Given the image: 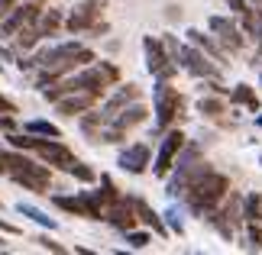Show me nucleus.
Masks as SVG:
<instances>
[{
	"label": "nucleus",
	"instance_id": "obj_30",
	"mask_svg": "<svg viewBox=\"0 0 262 255\" xmlns=\"http://www.w3.org/2000/svg\"><path fill=\"white\" fill-rule=\"evenodd\" d=\"M0 129H10V132H13V120H7V113L0 117Z\"/></svg>",
	"mask_w": 262,
	"mask_h": 255
},
{
	"label": "nucleus",
	"instance_id": "obj_9",
	"mask_svg": "<svg viewBox=\"0 0 262 255\" xmlns=\"http://www.w3.org/2000/svg\"><path fill=\"white\" fill-rule=\"evenodd\" d=\"M181 149H185V132H181V129H168L165 139H162V146H159L156 165H152V171H156L159 178H165V171L178 161V152Z\"/></svg>",
	"mask_w": 262,
	"mask_h": 255
},
{
	"label": "nucleus",
	"instance_id": "obj_22",
	"mask_svg": "<svg viewBox=\"0 0 262 255\" xmlns=\"http://www.w3.org/2000/svg\"><path fill=\"white\" fill-rule=\"evenodd\" d=\"M249 4H253V19H256V49L262 52V0H249Z\"/></svg>",
	"mask_w": 262,
	"mask_h": 255
},
{
	"label": "nucleus",
	"instance_id": "obj_34",
	"mask_svg": "<svg viewBox=\"0 0 262 255\" xmlns=\"http://www.w3.org/2000/svg\"><path fill=\"white\" fill-rule=\"evenodd\" d=\"M256 123H259V126H262V117H259V120H256Z\"/></svg>",
	"mask_w": 262,
	"mask_h": 255
},
{
	"label": "nucleus",
	"instance_id": "obj_35",
	"mask_svg": "<svg viewBox=\"0 0 262 255\" xmlns=\"http://www.w3.org/2000/svg\"><path fill=\"white\" fill-rule=\"evenodd\" d=\"M188 255H201V252H188Z\"/></svg>",
	"mask_w": 262,
	"mask_h": 255
},
{
	"label": "nucleus",
	"instance_id": "obj_10",
	"mask_svg": "<svg viewBox=\"0 0 262 255\" xmlns=\"http://www.w3.org/2000/svg\"><path fill=\"white\" fill-rule=\"evenodd\" d=\"M100 10H104V0H81V4L72 10V16L65 19V29H68V33H84V29H94Z\"/></svg>",
	"mask_w": 262,
	"mask_h": 255
},
{
	"label": "nucleus",
	"instance_id": "obj_23",
	"mask_svg": "<svg viewBox=\"0 0 262 255\" xmlns=\"http://www.w3.org/2000/svg\"><path fill=\"white\" fill-rule=\"evenodd\" d=\"M126 242H129V246H136V249H143V246H149V242H152V236H149V233H143V229H129L126 233Z\"/></svg>",
	"mask_w": 262,
	"mask_h": 255
},
{
	"label": "nucleus",
	"instance_id": "obj_32",
	"mask_svg": "<svg viewBox=\"0 0 262 255\" xmlns=\"http://www.w3.org/2000/svg\"><path fill=\"white\" fill-rule=\"evenodd\" d=\"M0 58H4V62H13V52H10V49H0Z\"/></svg>",
	"mask_w": 262,
	"mask_h": 255
},
{
	"label": "nucleus",
	"instance_id": "obj_16",
	"mask_svg": "<svg viewBox=\"0 0 262 255\" xmlns=\"http://www.w3.org/2000/svg\"><path fill=\"white\" fill-rule=\"evenodd\" d=\"M29 136H39V139H58L62 132H58V126H52L49 120H29V123L23 126Z\"/></svg>",
	"mask_w": 262,
	"mask_h": 255
},
{
	"label": "nucleus",
	"instance_id": "obj_11",
	"mask_svg": "<svg viewBox=\"0 0 262 255\" xmlns=\"http://www.w3.org/2000/svg\"><path fill=\"white\" fill-rule=\"evenodd\" d=\"M97 97L100 94H94V90H72V94L58 97L55 107H58V113H62V117H78V113H84V110L94 107Z\"/></svg>",
	"mask_w": 262,
	"mask_h": 255
},
{
	"label": "nucleus",
	"instance_id": "obj_19",
	"mask_svg": "<svg viewBox=\"0 0 262 255\" xmlns=\"http://www.w3.org/2000/svg\"><path fill=\"white\" fill-rule=\"evenodd\" d=\"M243 220L246 223H262V197L259 194H246L243 197Z\"/></svg>",
	"mask_w": 262,
	"mask_h": 255
},
{
	"label": "nucleus",
	"instance_id": "obj_12",
	"mask_svg": "<svg viewBox=\"0 0 262 255\" xmlns=\"http://www.w3.org/2000/svg\"><path fill=\"white\" fill-rule=\"evenodd\" d=\"M149 146H143V142H136V146H126L123 152H120V158H117V165L129 171V175H143V171L149 168Z\"/></svg>",
	"mask_w": 262,
	"mask_h": 255
},
{
	"label": "nucleus",
	"instance_id": "obj_8",
	"mask_svg": "<svg viewBox=\"0 0 262 255\" xmlns=\"http://www.w3.org/2000/svg\"><path fill=\"white\" fill-rule=\"evenodd\" d=\"M42 16V10H39V4L36 0H29V4H19V7H13L10 13L4 16V23H0V39H10V36H16L23 26H29V23H36V19Z\"/></svg>",
	"mask_w": 262,
	"mask_h": 255
},
{
	"label": "nucleus",
	"instance_id": "obj_24",
	"mask_svg": "<svg viewBox=\"0 0 262 255\" xmlns=\"http://www.w3.org/2000/svg\"><path fill=\"white\" fill-rule=\"evenodd\" d=\"M72 175H75L78 181H94V168L84 165V161H75V165H72Z\"/></svg>",
	"mask_w": 262,
	"mask_h": 255
},
{
	"label": "nucleus",
	"instance_id": "obj_20",
	"mask_svg": "<svg viewBox=\"0 0 262 255\" xmlns=\"http://www.w3.org/2000/svg\"><path fill=\"white\" fill-rule=\"evenodd\" d=\"M39 29H42V36H55L58 29H62V10H49V13L39 16Z\"/></svg>",
	"mask_w": 262,
	"mask_h": 255
},
{
	"label": "nucleus",
	"instance_id": "obj_18",
	"mask_svg": "<svg viewBox=\"0 0 262 255\" xmlns=\"http://www.w3.org/2000/svg\"><path fill=\"white\" fill-rule=\"evenodd\" d=\"M39 39H46V36H42V29H39V19H36V23H29V26H23V29L16 33V45H19V49H33Z\"/></svg>",
	"mask_w": 262,
	"mask_h": 255
},
{
	"label": "nucleus",
	"instance_id": "obj_5",
	"mask_svg": "<svg viewBox=\"0 0 262 255\" xmlns=\"http://www.w3.org/2000/svg\"><path fill=\"white\" fill-rule=\"evenodd\" d=\"M207 26H210V36L220 42V49L224 52H243V45H246V33H239V26L233 23L230 16H210L207 19Z\"/></svg>",
	"mask_w": 262,
	"mask_h": 255
},
{
	"label": "nucleus",
	"instance_id": "obj_33",
	"mask_svg": "<svg viewBox=\"0 0 262 255\" xmlns=\"http://www.w3.org/2000/svg\"><path fill=\"white\" fill-rule=\"evenodd\" d=\"M78 255H97V252H91V249H84V246H81V249H78Z\"/></svg>",
	"mask_w": 262,
	"mask_h": 255
},
{
	"label": "nucleus",
	"instance_id": "obj_26",
	"mask_svg": "<svg viewBox=\"0 0 262 255\" xmlns=\"http://www.w3.org/2000/svg\"><path fill=\"white\" fill-rule=\"evenodd\" d=\"M165 220H168V226H172L175 233H181V229H185V223H181V217H178V210H165Z\"/></svg>",
	"mask_w": 262,
	"mask_h": 255
},
{
	"label": "nucleus",
	"instance_id": "obj_6",
	"mask_svg": "<svg viewBox=\"0 0 262 255\" xmlns=\"http://www.w3.org/2000/svg\"><path fill=\"white\" fill-rule=\"evenodd\" d=\"M33 152L42 161H49L52 168H62V171H72V165H75V152L68 149V146H62L58 139H39L36 136V142H33Z\"/></svg>",
	"mask_w": 262,
	"mask_h": 255
},
{
	"label": "nucleus",
	"instance_id": "obj_38",
	"mask_svg": "<svg viewBox=\"0 0 262 255\" xmlns=\"http://www.w3.org/2000/svg\"><path fill=\"white\" fill-rule=\"evenodd\" d=\"M4 255H10V252H4Z\"/></svg>",
	"mask_w": 262,
	"mask_h": 255
},
{
	"label": "nucleus",
	"instance_id": "obj_1",
	"mask_svg": "<svg viewBox=\"0 0 262 255\" xmlns=\"http://www.w3.org/2000/svg\"><path fill=\"white\" fill-rule=\"evenodd\" d=\"M227 191H230V181L227 175H220V171H204L194 184H191L185 191V203L191 207V213H198V217H207L210 210H217V203L227 197Z\"/></svg>",
	"mask_w": 262,
	"mask_h": 255
},
{
	"label": "nucleus",
	"instance_id": "obj_15",
	"mask_svg": "<svg viewBox=\"0 0 262 255\" xmlns=\"http://www.w3.org/2000/svg\"><path fill=\"white\" fill-rule=\"evenodd\" d=\"M133 207H136V217L143 220V223H149V226H152L156 233H162V236H165V233H168V229H165V223L159 220V213H156L152 207H149L146 200H139V197H133Z\"/></svg>",
	"mask_w": 262,
	"mask_h": 255
},
{
	"label": "nucleus",
	"instance_id": "obj_21",
	"mask_svg": "<svg viewBox=\"0 0 262 255\" xmlns=\"http://www.w3.org/2000/svg\"><path fill=\"white\" fill-rule=\"evenodd\" d=\"M230 100H233V104H246L249 110H259V100H256V94H253V87H249V84H239V87H233V94H230Z\"/></svg>",
	"mask_w": 262,
	"mask_h": 255
},
{
	"label": "nucleus",
	"instance_id": "obj_29",
	"mask_svg": "<svg viewBox=\"0 0 262 255\" xmlns=\"http://www.w3.org/2000/svg\"><path fill=\"white\" fill-rule=\"evenodd\" d=\"M13 7H16V0H0V16H7Z\"/></svg>",
	"mask_w": 262,
	"mask_h": 255
},
{
	"label": "nucleus",
	"instance_id": "obj_13",
	"mask_svg": "<svg viewBox=\"0 0 262 255\" xmlns=\"http://www.w3.org/2000/svg\"><path fill=\"white\" fill-rule=\"evenodd\" d=\"M110 226H117V229H123L129 233L133 229V223H136V207H133V197H120L117 203H110V210H107V217H104Z\"/></svg>",
	"mask_w": 262,
	"mask_h": 255
},
{
	"label": "nucleus",
	"instance_id": "obj_28",
	"mask_svg": "<svg viewBox=\"0 0 262 255\" xmlns=\"http://www.w3.org/2000/svg\"><path fill=\"white\" fill-rule=\"evenodd\" d=\"M13 110H16V107H13V100H7L4 94H0V117H4V113L13 117Z\"/></svg>",
	"mask_w": 262,
	"mask_h": 255
},
{
	"label": "nucleus",
	"instance_id": "obj_14",
	"mask_svg": "<svg viewBox=\"0 0 262 255\" xmlns=\"http://www.w3.org/2000/svg\"><path fill=\"white\" fill-rule=\"evenodd\" d=\"M188 42H191V45H198L201 52L210 55L214 62H227V58H224L227 52L220 49V42H217V39H210L207 33H201V29H188Z\"/></svg>",
	"mask_w": 262,
	"mask_h": 255
},
{
	"label": "nucleus",
	"instance_id": "obj_3",
	"mask_svg": "<svg viewBox=\"0 0 262 255\" xmlns=\"http://www.w3.org/2000/svg\"><path fill=\"white\" fill-rule=\"evenodd\" d=\"M143 49H146V68L156 75V81H168L175 75V68L178 62L172 58V52L165 49L162 39H152V36H146L143 39Z\"/></svg>",
	"mask_w": 262,
	"mask_h": 255
},
{
	"label": "nucleus",
	"instance_id": "obj_17",
	"mask_svg": "<svg viewBox=\"0 0 262 255\" xmlns=\"http://www.w3.org/2000/svg\"><path fill=\"white\" fill-rule=\"evenodd\" d=\"M16 213H23L26 220H33V223H39V226H46V229H55V220L46 217V213L39 207H33V203H16Z\"/></svg>",
	"mask_w": 262,
	"mask_h": 255
},
{
	"label": "nucleus",
	"instance_id": "obj_31",
	"mask_svg": "<svg viewBox=\"0 0 262 255\" xmlns=\"http://www.w3.org/2000/svg\"><path fill=\"white\" fill-rule=\"evenodd\" d=\"M0 233H16V226H13V223H4V220H0Z\"/></svg>",
	"mask_w": 262,
	"mask_h": 255
},
{
	"label": "nucleus",
	"instance_id": "obj_2",
	"mask_svg": "<svg viewBox=\"0 0 262 255\" xmlns=\"http://www.w3.org/2000/svg\"><path fill=\"white\" fill-rule=\"evenodd\" d=\"M7 178L16 181V184H23L26 191H49V184H52V171L46 165H39V161H29L26 155L7 171Z\"/></svg>",
	"mask_w": 262,
	"mask_h": 255
},
{
	"label": "nucleus",
	"instance_id": "obj_7",
	"mask_svg": "<svg viewBox=\"0 0 262 255\" xmlns=\"http://www.w3.org/2000/svg\"><path fill=\"white\" fill-rule=\"evenodd\" d=\"M143 120H146V107L136 100V104H129L126 110H120V113L107 123V129H104V142H120V139H123V132H129L136 123H143Z\"/></svg>",
	"mask_w": 262,
	"mask_h": 255
},
{
	"label": "nucleus",
	"instance_id": "obj_37",
	"mask_svg": "<svg viewBox=\"0 0 262 255\" xmlns=\"http://www.w3.org/2000/svg\"><path fill=\"white\" fill-rule=\"evenodd\" d=\"M36 4H42V0H36Z\"/></svg>",
	"mask_w": 262,
	"mask_h": 255
},
{
	"label": "nucleus",
	"instance_id": "obj_27",
	"mask_svg": "<svg viewBox=\"0 0 262 255\" xmlns=\"http://www.w3.org/2000/svg\"><path fill=\"white\" fill-rule=\"evenodd\" d=\"M39 242H42V246H46L49 252H55V255H68L62 246H55V242H52V239H46V236H39Z\"/></svg>",
	"mask_w": 262,
	"mask_h": 255
},
{
	"label": "nucleus",
	"instance_id": "obj_36",
	"mask_svg": "<svg viewBox=\"0 0 262 255\" xmlns=\"http://www.w3.org/2000/svg\"><path fill=\"white\" fill-rule=\"evenodd\" d=\"M117 255H129V252H117Z\"/></svg>",
	"mask_w": 262,
	"mask_h": 255
},
{
	"label": "nucleus",
	"instance_id": "obj_25",
	"mask_svg": "<svg viewBox=\"0 0 262 255\" xmlns=\"http://www.w3.org/2000/svg\"><path fill=\"white\" fill-rule=\"evenodd\" d=\"M198 107H201V113H207V117H220V110H224L217 100H201Z\"/></svg>",
	"mask_w": 262,
	"mask_h": 255
},
{
	"label": "nucleus",
	"instance_id": "obj_4",
	"mask_svg": "<svg viewBox=\"0 0 262 255\" xmlns=\"http://www.w3.org/2000/svg\"><path fill=\"white\" fill-rule=\"evenodd\" d=\"M181 107H185V100H181L178 90L168 84V81H159L156 84V126L165 129L181 113Z\"/></svg>",
	"mask_w": 262,
	"mask_h": 255
}]
</instances>
